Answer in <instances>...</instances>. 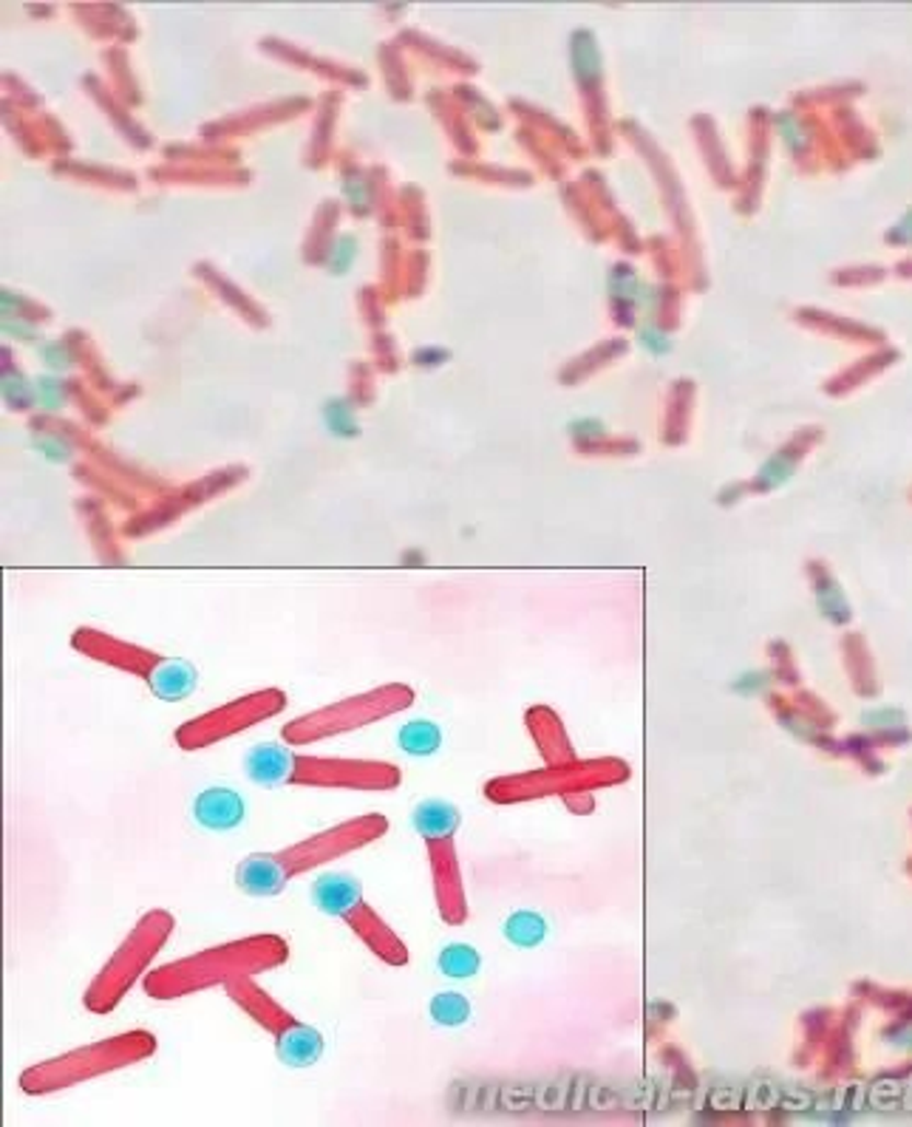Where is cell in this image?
Listing matches in <instances>:
<instances>
[{
	"mask_svg": "<svg viewBox=\"0 0 912 1127\" xmlns=\"http://www.w3.org/2000/svg\"><path fill=\"white\" fill-rule=\"evenodd\" d=\"M340 921L349 927L351 932H355L360 941H363L366 950L371 952V955H378L383 964L389 966H403L408 964V950H405V943L400 941L397 932L391 930L389 923L383 921V918L374 912V907L371 904L363 901H357L355 907L346 912Z\"/></svg>",
	"mask_w": 912,
	"mask_h": 1127,
	"instance_id": "4fadbf2b",
	"label": "cell"
},
{
	"mask_svg": "<svg viewBox=\"0 0 912 1127\" xmlns=\"http://www.w3.org/2000/svg\"><path fill=\"white\" fill-rule=\"evenodd\" d=\"M326 419H330V425L335 434H344V437L346 434H349V437L351 434H357L355 419H351L349 409H346L344 403H330V409H326Z\"/></svg>",
	"mask_w": 912,
	"mask_h": 1127,
	"instance_id": "d6a6232c",
	"label": "cell"
},
{
	"mask_svg": "<svg viewBox=\"0 0 912 1127\" xmlns=\"http://www.w3.org/2000/svg\"><path fill=\"white\" fill-rule=\"evenodd\" d=\"M289 943L281 935L235 938L196 955L178 957L171 964L148 971L142 980L145 994L151 1000H178L187 994L227 986L235 977H258L287 964Z\"/></svg>",
	"mask_w": 912,
	"mask_h": 1127,
	"instance_id": "6da1fadb",
	"label": "cell"
},
{
	"mask_svg": "<svg viewBox=\"0 0 912 1127\" xmlns=\"http://www.w3.org/2000/svg\"><path fill=\"white\" fill-rule=\"evenodd\" d=\"M626 766L617 759H569L562 766H547L542 771L501 777L487 782L485 793L490 802L513 805V802L544 800V796H569V793L598 791L615 782H624Z\"/></svg>",
	"mask_w": 912,
	"mask_h": 1127,
	"instance_id": "52a82bcc",
	"label": "cell"
},
{
	"mask_svg": "<svg viewBox=\"0 0 912 1127\" xmlns=\"http://www.w3.org/2000/svg\"><path fill=\"white\" fill-rule=\"evenodd\" d=\"M292 882L278 853H253L239 861L235 867V884L250 898H273L287 889Z\"/></svg>",
	"mask_w": 912,
	"mask_h": 1127,
	"instance_id": "5bb4252c",
	"label": "cell"
},
{
	"mask_svg": "<svg viewBox=\"0 0 912 1127\" xmlns=\"http://www.w3.org/2000/svg\"><path fill=\"white\" fill-rule=\"evenodd\" d=\"M151 686V691L159 700L165 703H178V700H187L196 691V683H199V675L193 669L191 663L182 660V657H162L153 675L145 680Z\"/></svg>",
	"mask_w": 912,
	"mask_h": 1127,
	"instance_id": "ac0fdd59",
	"label": "cell"
},
{
	"mask_svg": "<svg viewBox=\"0 0 912 1127\" xmlns=\"http://www.w3.org/2000/svg\"><path fill=\"white\" fill-rule=\"evenodd\" d=\"M287 709V694L281 689H258L230 700V703L210 709L199 717L187 720L176 728L173 739L182 751H205L210 745L244 734L255 725L278 717Z\"/></svg>",
	"mask_w": 912,
	"mask_h": 1127,
	"instance_id": "ba28073f",
	"label": "cell"
},
{
	"mask_svg": "<svg viewBox=\"0 0 912 1127\" xmlns=\"http://www.w3.org/2000/svg\"><path fill=\"white\" fill-rule=\"evenodd\" d=\"M83 82H85V89H89V94L94 96L96 103L103 105L105 114H108V117L114 119V125H117V128H119V134H123V137L128 139V142L134 145V148H151V142H153L151 134H148V130H145L142 125L134 123V117H128V114H125L123 105H119L117 100H114V94H111V91L105 89L103 82L96 80L94 74H85Z\"/></svg>",
	"mask_w": 912,
	"mask_h": 1127,
	"instance_id": "7402d4cb",
	"label": "cell"
},
{
	"mask_svg": "<svg viewBox=\"0 0 912 1127\" xmlns=\"http://www.w3.org/2000/svg\"><path fill=\"white\" fill-rule=\"evenodd\" d=\"M57 173H71L74 179H83V182H94V185H108L119 187V191H134L137 187V179L125 171H111V168H94V164H80V162H57Z\"/></svg>",
	"mask_w": 912,
	"mask_h": 1127,
	"instance_id": "4316f807",
	"label": "cell"
},
{
	"mask_svg": "<svg viewBox=\"0 0 912 1127\" xmlns=\"http://www.w3.org/2000/svg\"><path fill=\"white\" fill-rule=\"evenodd\" d=\"M153 1054H157V1037L145 1028H130V1032L96 1039V1043L66 1051L60 1057L43 1059V1062L21 1073L18 1085L26 1096H48V1093L85 1085V1082L105 1077V1073L139 1066L145 1059H151Z\"/></svg>",
	"mask_w": 912,
	"mask_h": 1127,
	"instance_id": "3957f363",
	"label": "cell"
},
{
	"mask_svg": "<svg viewBox=\"0 0 912 1127\" xmlns=\"http://www.w3.org/2000/svg\"><path fill=\"white\" fill-rule=\"evenodd\" d=\"M335 221H337V205L335 202H326V205L318 210L315 227H312V233H309V239H307V246H303V258H307L309 264H321V261L326 258V253H330V235H332V230H335Z\"/></svg>",
	"mask_w": 912,
	"mask_h": 1127,
	"instance_id": "484cf974",
	"label": "cell"
},
{
	"mask_svg": "<svg viewBox=\"0 0 912 1127\" xmlns=\"http://www.w3.org/2000/svg\"><path fill=\"white\" fill-rule=\"evenodd\" d=\"M414 827L423 839H446L457 833L460 827V810L451 802L428 800L414 810Z\"/></svg>",
	"mask_w": 912,
	"mask_h": 1127,
	"instance_id": "603a6c76",
	"label": "cell"
},
{
	"mask_svg": "<svg viewBox=\"0 0 912 1127\" xmlns=\"http://www.w3.org/2000/svg\"><path fill=\"white\" fill-rule=\"evenodd\" d=\"M241 479H244V468H227V471L210 473V476H205V479H199V482H193V485L182 487L176 496H168L162 505H157L153 510H148L145 516H139L137 521H130V525L125 527V533L128 536L151 533V530H157V527L171 525L173 519H178V516H182L185 510H191V507L201 505V502H207V499H213L216 493L227 491V487L239 485Z\"/></svg>",
	"mask_w": 912,
	"mask_h": 1127,
	"instance_id": "8fae6325",
	"label": "cell"
},
{
	"mask_svg": "<svg viewBox=\"0 0 912 1127\" xmlns=\"http://www.w3.org/2000/svg\"><path fill=\"white\" fill-rule=\"evenodd\" d=\"M250 782L264 787H321V791H394L403 773L394 762L355 757H315L284 745H255L244 759Z\"/></svg>",
	"mask_w": 912,
	"mask_h": 1127,
	"instance_id": "7a4b0ae2",
	"label": "cell"
},
{
	"mask_svg": "<svg viewBox=\"0 0 912 1127\" xmlns=\"http://www.w3.org/2000/svg\"><path fill=\"white\" fill-rule=\"evenodd\" d=\"M303 108H309V100H284V103L267 105V108H253V111H247V114H241V117H227V119H219V123H213V125H205V137L219 139V137H230V134H244V130L261 128V125L296 117L298 111H303Z\"/></svg>",
	"mask_w": 912,
	"mask_h": 1127,
	"instance_id": "e0dca14e",
	"label": "cell"
},
{
	"mask_svg": "<svg viewBox=\"0 0 912 1127\" xmlns=\"http://www.w3.org/2000/svg\"><path fill=\"white\" fill-rule=\"evenodd\" d=\"M261 48H264L267 55L281 57V60H287V62H298V66H303V69H309V71H315V74L326 77V80L346 82V85H357V89L366 85V77L360 74V71L346 69V66H337V62H330V60H321V57H312L309 51H303V48L292 46V43H287V41H275V37H267V41H261Z\"/></svg>",
	"mask_w": 912,
	"mask_h": 1127,
	"instance_id": "ffe728a7",
	"label": "cell"
},
{
	"mask_svg": "<svg viewBox=\"0 0 912 1127\" xmlns=\"http://www.w3.org/2000/svg\"><path fill=\"white\" fill-rule=\"evenodd\" d=\"M428 861H431V878L434 895H437V909L446 923H462L467 918L465 887H462L460 859L453 848V836L446 839H428Z\"/></svg>",
	"mask_w": 912,
	"mask_h": 1127,
	"instance_id": "7c38bea8",
	"label": "cell"
},
{
	"mask_svg": "<svg viewBox=\"0 0 912 1127\" xmlns=\"http://www.w3.org/2000/svg\"><path fill=\"white\" fill-rule=\"evenodd\" d=\"M176 918L168 909H151L137 921V927L125 935L117 952L105 961L83 994V1005L91 1014H108L117 1009L128 991L148 975L153 957L165 950L171 941Z\"/></svg>",
	"mask_w": 912,
	"mask_h": 1127,
	"instance_id": "277c9868",
	"label": "cell"
},
{
	"mask_svg": "<svg viewBox=\"0 0 912 1127\" xmlns=\"http://www.w3.org/2000/svg\"><path fill=\"white\" fill-rule=\"evenodd\" d=\"M244 800L230 787H207L193 802V816L205 830H233L244 821Z\"/></svg>",
	"mask_w": 912,
	"mask_h": 1127,
	"instance_id": "9a60e30c",
	"label": "cell"
},
{
	"mask_svg": "<svg viewBox=\"0 0 912 1127\" xmlns=\"http://www.w3.org/2000/svg\"><path fill=\"white\" fill-rule=\"evenodd\" d=\"M193 273H196V278L205 280L207 287H213L216 292H219L221 298H224V301L230 303V307H233L241 318H244V321L253 323V326H267V314H264V309H261L258 303L250 301L247 295L241 292L235 284H230V280H227L224 275L213 267V264H196Z\"/></svg>",
	"mask_w": 912,
	"mask_h": 1127,
	"instance_id": "44dd1931",
	"label": "cell"
},
{
	"mask_svg": "<svg viewBox=\"0 0 912 1127\" xmlns=\"http://www.w3.org/2000/svg\"><path fill=\"white\" fill-rule=\"evenodd\" d=\"M482 957L474 946L467 943H448L442 955H439V969L446 971L448 977H471L480 971Z\"/></svg>",
	"mask_w": 912,
	"mask_h": 1127,
	"instance_id": "83f0119b",
	"label": "cell"
},
{
	"mask_svg": "<svg viewBox=\"0 0 912 1127\" xmlns=\"http://www.w3.org/2000/svg\"><path fill=\"white\" fill-rule=\"evenodd\" d=\"M105 62H108L111 74H114V82H117V91L123 94L125 103L128 105L142 103V94L137 91V80H134V74H130L123 48H108V51H105Z\"/></svg>",
	"mask_w": 912,
	"mask_h": 1127,
	"instance_id": "f546056e",
	"label": "cell"
},
{
	"mask_svg": "<svg viewBox=\"0 0 912 1127\" xmlns=\"http://www.w3.org/2000/svg\"><path fill=\"white\" fill-rule=\"evenodd\" d=\"M544 921L535 912H516L508 923H505V935L516 943V946H535V943L544 941Z\"/></svg>",
	"mask_w": 912,
	"mask_h": 1127,
	"instance_id": "f1b7e54d",
	"label": "cell"
},
{
	"mask_svg": "<svg viewBox=\"0 0 912 1127\" xmlns=\"http://www.w3.org/2000/svg\"><path fill=\"white\" fill-rule=\"evenodd\" d=\"M224 994L275 1039V1054L284 1066L309 1068L323 1057V1034L284 1009L267 989L255 984V977H235L224 986Z\"/></svg>",
	"mask_w": 912,
	"mask_h": 1127,
	"instance_id": "8992f818",
	"label": "cell"
},
{
	"mask_svg": "<svg viewBox=\"0 0 912 1127\" xmlns=\"http://www.w3.org/2000/svg\"><path fill=\"white\" fill-rule=\"evenodd\" d=\"M389 830V819L380 814H363L355 816V819H346L340 825H332L321 833H312L307 839L289 844V848L278 850V859L287 867L289 878L296 875L312 873V870L330 864V861L344 859V855L355 853V850L369 848L371 841H378L380 836H385Z\"/></svg>",
	"mask_w": 912,
	"mask_h": 1127,
	"instance_id": "9c48e42d",
	"label": "cell"
},
{
	"mask_svg": "<svg viewBox=\"0 0 912 1127\" xmlns=\"http://www.w3.org/2000/svg\"><path fill=\"white\" fill-rule=\"evenodd\" d=\"M412 703L414 691L408 686H378V689L363 691V694L337 700V703L323 705V709L289 720L281 728V739L287 745H315L321 739L340 737V734H351L357 728L394 717V714L405 711Z\"/></svg>",
	"mask_w": 912,
	"mask_h": 1127,
	"instance_id": "5b68a950",
	"label": "cell"
},
{
	"mask_svg": "<svg viewBox=\"0 0 912 1127\" xmlns=\"http://www.w3.org/2000/svg\"><path fill=\"white\" fill-rule=\"evenodd\" d=\"M337 103H340V94L337 91H330V94L321 100V114H318L315 123V137H312V145H309L307 164L309 168H321L330 157L332 148V125H335L337 117Z\"/></svg>",
	"mask_w": 912,
	"mask_h": 1127,
	"instance_id": "cb8c5ba5",
	"label": "cell"
},
{
	"mask_svg": "<svg viewBox=\"0 0 912 1127\" xmlns=\"http://www.w3.org/2000/svg\"><path fill=\"white\" fill-rule=\"evenodd\" d=\"M564 805H567L573 814H590L592 807H596V800L590 796V791H581V793H569V796H564Z\"/></svg>",
	"mask_w": 912,
	"mask_h": 1127,
	"instance_id": "836d02e7",
	"label": "cell"
},
{
	"mask_svg": "<svg viewBox=\"0 0 912 1127\" xmlns=\"http://www.w3.org/2000/svg\"><path fill=\"white\" fill-rule=\"evenodd\" d=\"M431 1017L439 1025H462L471 1017V1005L457 991H442L431 1000Z\"/></svg>",
	"mask_w": 912,
	"mask_h": 1127,
	"instance_id": "4dcf8cb0",
	"label": "cell"
},
{
	"mask_svg": "<svg viewBox=\"0 0 912 1127\" xmlns=\"http://www.w3.org/2000/svg\"><path fill=\"white\" fill-rule=\"evenodd\" d=\"M340 168H344V187H346V196H349L351 212H355V216H366L371 207L369 205V182L363 179V173L357 171L351 159H344Z\"/></svg>",
	"mask_w": 912,
	"mask_h": 1127,
	"instance_id": "1f68e13d",
	"label": "cell"
},
{
	"mask_svg": "<svg viewBox=\"0 0 912 1127\" xmlns=\"http://www.w3.org/2000/svg\"><path fill=\"white\" fill-rule=\"evenodd\" d=\"M71 646H74V652H80L83 657H89V660L105 663V666H111V669H119V671H125V675L142 677V680H148V677L153 675V669H157L159 663H162V657H165V655H157L153 649H145V646H137V643L119 641V637L108 635V632H100V629H91V626L77 629L74 635H71Z\"/></svg>",
	"mask_w": 912,
	"mask_h": 1127,
	"instance_id": "30bf717a",
	"label": "cell"
},
{
	"mask_svg": "<svg viewBox=\"0 0 912 1127\" xmlns=\"http://www.w3.org/2000/svg\"><path fill=\"white\" fill-rule=\"evenodd\" d=\"M397 743L405 754L412 757H428L439 748L442 743V734L434 723L428 720H414V723H405L397 734Z\"/></svg>",
	"mask_w": 912,
	"mask_h": 1127,
	"instance_id": "d4e9b609",
	"label": "cell"
},
{
	"mask_svg": "<svg viewBox=\"0 0 912 1127\" xmlns=\"http://www.w3.org/2000/svg\"><path fill=\"white\" fill-rule=\"evenodd\" d=\"M524 720H528L530 734H533L542 757L547 759V766H562V762L576 759L573 757V745H569V737L567 732H564V725L562 720H558L556 711L539 705V709H530Z\"/></svg>",
	"mask_w": 912,
	"mask_h": 1127,
	"instance_id": "2e32d148",
	"label": "cell"
},
{
	"mask_svg": "<svg viewBox=\"0 0 912 1127\" xmlns=\"http://www.w3.org/2000/svg\"><path fill=\"white\" fill-rule=\"evenodd\" d=\"M312 901L321 912L335 918H344L357 901H363V887L357 878L346 873H330L321 875L315 884H312Z\"/></svg>",
	"mask_w": 912,
	"mask_h": 1127,
	"instance_id": "d6986e66",
	"label": "cell"
}]
</instances>
